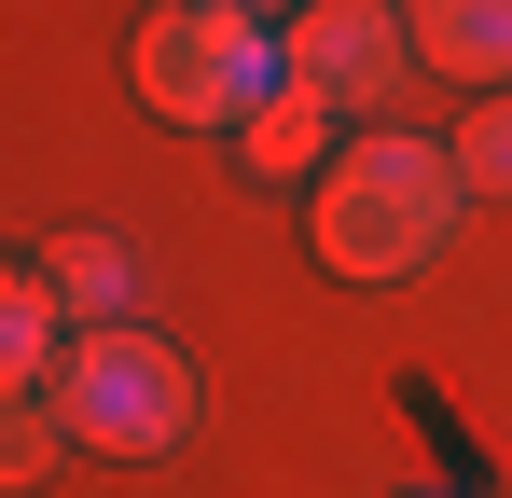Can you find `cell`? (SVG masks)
<instances>
[{
  "mask_svg": "<svg viewBox=\"0 0 512 498\" xmlns=\"http://www.w3.org/2000/svg\"><path fill=\"white\" fill-rule=\"evenodd\" d=\"M457 208H471V180H457V153H443V139L360 125V139L305 180V249H319L333 277H360V291H388V277L443 263Z\"/></svg>",
  "mask_w": 512,
  "mask_h": 498,
  "instance_id": "6da1fadb",
  "label": "cell"
},
{
  "mask_svg": "<svg viewBox=\"0 0 512 498\" xmlns=\"http://www.w3.org/2000/svg\"><path fill=\"white\" fill-rule=\"evenodd\" d=\"M56 429L84 443V457H167L180 429H194V360H180L167 332L111 319V332H70V360H56Z\"/></svg>",
  "mask_w": 512,
  "mask_h": 498,
  "instance_id": "7a4b0ae2",
  "label": "cell"
},
{
  "mask_svg": "<svg viewBox=\"0 0 512 498\" xmlns=\"http://www.w3.org/2000/svg\"><path fill=\"white\" fill-rule=\"evenodd\" d=\"M139 97L194 125V139H250V111L277 97V42L263 14H222V0H167L139 28Z\"/></svg>",
  "mask_w": 512,
  "mask_h": 498,
  "instance_id": "3957f363",
  "label": "cell"
},
{
  "mask_svg": "<svg viewBox=\"0 0 512 498\" xmlns=\"http://www.w3.org/2000/svg\"><path fill=\"white\" fill-rule=\"evenodd\" d=\"M402 70H416V42H402L388 0H305L291 42H277V83L319 97V111H346V125H374V111L402 97Z\"/></svg>",
  "mask_w": 512,
  "mask_h": 498,
  "instance_id": "277c9868",
  "label": "cell"
},
{
  "mask_svg": "<svg viewBox=\"0 0 512 498\" xmlns=\"http://www.w3.org/2000/svg\"><path fill=\"white\" fill-rule=\"evenodd\" d=\"M402 42H416V70L512 97V0H402Z\"/></svg>",
  "mask_w": 512,
  "mask_h": 498,
  "instance_id": "5b68a950",
  "label": "cell"
},
{
  "mask_svg": "<svg viewBox=\"0 0 512 498\" xmlns=\"http://www.w3.org/2000/svg\"><path fill=\"white\" fill-rule=\"evenodd\" d=\"M70 305H56V291H42V263H0V402H14V388H56V360H70Z\"/></svg>",
  "mask_w": 512,
  "mask_h": 498,
  "instance_id": "8992f818",
  "label": "cell"
},
{
  "mask_svg": "<svg viewBox=\"0 0 512 498\" xmlns=\"http://www.w3.org/2000/svg\"><path fill=\"white\" fill-rule=\"evenodd\" d=\"M42 291H56L84 332H111L125 291H139V249H125V236H56V249H42Z\"/></svg>",
  "mask_w": 512,
  "mask_h": 498,
  "instance_id": "52a82bcc",
  "label": "cell"
},
{
  "mask_svg": "<svg viewBox=\"0 0 512 498\" xmlns=\"http://www.w3.org/2000/svg\"><path fill=\"white\" fill-rule=\"evenodd\" d=\"M236 153H250L263 180H319V166H333V111L277 83V97H263V111H250V139H236Z\"/></svg>",
  "mask_w": 512,
  "mask_h": 498,
  "instance_id": "ba28073f",
  "label": "cell"
},
{
  "mask_svg": "<svg viewBox=\"0 0 512 498\" xmlns=\"http://www.w3.org/2000/svg\"><path fill=\"white\" fill-rule=\"evenodd\" d=\"M56 443H70V429H56V402H42V388H14V402H0V498L42 485V471H56Z\"/></svg>",
  "mask_w": 512,
  "mask_h": 498,
  "instance_id": "9c48e42d",
  "label": "cell"
},
{
  "mask_svg": "<svg viewBox=\"0 0 512 498\" xmlns=\"http://www.w3.org/2000/svg\"><path fill=\"white\" fill-rule=\"evenodd\" d=\"M443 153H457V180H471V194H512V97H471V125H457Z\"/></svg>",
  "mask_w": 512,
  "mask_h": 498,
  "instance_id": "30bf717a",
  "label": "cell"
},
{
  "mask_svg": "<svg viewBox=\"0 0 512 498\" xmlns=\"http://www.w3.org/2000/svg\"><path fill=\"white\" fill-rule=\"evenodd\" d=\"M222 14H291V0H222Z\"/></svg>",
  "mask_w": 512,
  "mask_h": 498,
  "instance_id": "8fae6325",
  "label": "cell"
}]
</instances>
